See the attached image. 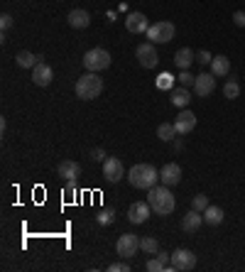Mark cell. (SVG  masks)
I'll return each instance as SVG.
<instances>
[{"label":"cell","mask_w":245,"mask_h":272,"mask_svg":"<svg viewBox=\"0 0 245 272\" xmlns=\"http://www.w3.org/2000/svg\"><path fill=\"white\" fill-rule=\"evenodd\" d=\"M145 34H147V39H150L152 45H167V42H172V39H174L177 27H174L172 23H167V20H159V23L150 25Z\"/></svg>","instance_id":"277c9868"},{"label":"cell","mask_w":245,"mask_h":272,"mask_svg":"<svg viewBox=\"0 0 245 272\" xmlns=\"http://www.w3.org/2000/svg\"><path fill=\"white\" fill-rule=\"evenodd\" d=\"M74 181H76V179H69V184L64 186V196H67L69 201H71V199L76 196V184H74Z\"/></svg>","instance_id":"1f68e13d"},{"label":"cell","mask_w":245,"mask_h":272,"mask_svg":"<svg viewBox=\"0 0 245 272\" xmlns=\"http://www.w3.org/2000/svg\"><path fill=\"white\" fill-rule=\"evenodd\" d=\"M196 267V255L187 248H177L172 253V260H169L167 270L169 272H187V270H194Z\"/></svg>","instance_id":"8992f818"},{"label":"cell","mask_w":245,"mask_h":272,"mask_svg":"<svg viewBox=\"0 0 245 272\" xmlns=\"http://www.w3.org/2000/svg\"><path fill=\"white\" fill-rule=\"evenodd\" d=\"M169 260H172V253H165V250H157V255L155 258H150L147 260V270L150 272H162V270H167V265Z\"/></svg>","instance_id":"ac0fdd59"},{"label":"cell","mask_w":245,"mask_h":272,"mask_svg":"<svg viewBox=\"0 0 245 272\" xmlns=\"http://www.w3.org/2000/svg\"><path fill=\"white\" fill-rule=\"evenodd\" d=\"M84 67L89 69V71H93V74L106 71V69L111 67V54L106 49H100V47H93V49H89L84 54Z\"/></svg>","instance_id":"5b68a950"},{"label":"cell","mask_w":245,"mask_h":272,"mask_svg":"<svg viewBox=\"0 0 245 272\" xmlns=\"http://www.w3.org/2000/svg\"><path fill=\"white\" fill-rule=\"evenodd\" d=\"M159 181H162L165 186H177L179 181H181V167H179L177 162H167V164L159 170Z\"/></svg>","instance_id":"30bf717a"},{"label":"cell","mask_w":245,"mask_h":272,"mask_svg":"<svg viewBox=\"0 0 245 272\" xmlns=\"http://www.w3.org/2000/svg\"><path fill=\"white\" fill-rule=\"evenodd\" d=\"M223 96H226V98H231V101L238 98V96H240V86H238V81H235V79L226 81V86H223Z\"/></svg>","instance_id":"4316f807"},{"label":"cell","mask_w":245,"mask_h":272,"mask_svg":"<svg viewBox=\"0 0 245 272\" xmlns=\"http://www.w3.org/2000/svg\"><path fill=\"white\" fill-rule=\"evenodd\" d=\"M196 61H199V64H203V67H206V64H211V61H213L211 52H196Z\"/></svg>","instance_id":"836d02e7"},{"label":"cell","mask_w":245,"mask_h":272,"mask_svg":"<svg viewBox=\"0 0 245 272\" xmlns=\"http://www.w3.org/2000/svg\"><path fill=\"white\" fill-rule=\"evenodd\" d=\"M135 57H137V61H140V67H145V69H155L157 64H159V54H157V49H155L152 42H142V45H137Z\"/></svg>","instance_id":"ba28073f"},{"label":"cell","mask_w":245,"mask_h":272,"mask_svg":"<svg viewBox=\"0 0 245 272\" xmlns=\"http://www.w3.org/2000/svg\"><path fill=\"white\" fill-rule=\"evenodd\" d=\"M125 27H128V32H133V34H142L147 32V17L142 15V12H130L128 15V20H125Z\"/></svg>","instance_id":"9a60e30c"},{"label":"cell","mask_w":245,"mask_h":272,"mask_svg":"<svg viewBox=\"0 0 245 272\" xmlns=\"http://www.w3.org/2000/svg\"><path fill=\"white\" fill-rule=\"evenodd\" d=\"M147 204L152 206V211L157 216H169L174 211V206H177V199H174V194H172V186H152L150 194H147Z\"/></svg>","instance_id":"6da1fadb"},{"label":"cell","mask_w":245,"mask_h":272,"mask_svg":"<svg viewBox=\"0 0 245 272\" xmlns=\"http://www.w3.org/2000/svg\"><path fill=\"white\" fill-rule=\"evenodd\" d=\"M0 27H3V32H8V30L12 27V15L3 12V15H0Z\"/></svg>","instance_id":"d6a6232c"},{"label":"cell","mask_w":245,"mask_h":272,"mask_svg":"<svg viewBox=\"0 0 245 272\" xmlns=\"http://www.w3.org/2000/svg\"><path fill=\"white\" fill-rule=\"evenodd\" d=\"M128 181H130V186L135 189H152L157 181H159V170H155L152 164H147V162H140V164H133L130 172H128Z\"/></svg>","instance_id":"7a4b0ae2"},{"label":"cell","mask_w":245,"mask_h":272,"mask_svg":"<svg viewBox=\"0 0 245 272\" xmlns=\"http://www.w3.org/2000/svg\"><path fill=\"white\" fill-rule=\"evenodd\" d=\"M209 206V199H206V194H196L194 196V201H191V208H196V211H201L203 214V208Z\"/></svg>","instance_id":"f546056e"},{"label":"cell","mask_w":245,"mask_h":272,"mask_svg":"<svg viewBox=\"0 0 245 272\" xmlns=\"http://www.w3.org/2000/svg\"><path fill=\"white\" fill-rule=\"evenodd\" d=\"M233 23L238 25V27H245V12L243 10H235L233 12Z\"/></svg>","instance_id":"8d00e7d4"},{"label":"cell","mask_w":245,"mask_h":272,"mask_svg":"<svg viewBox=\"0 0 245 272\" xmlns=\"http://www.w3.org/2000/svg\"><path fill=\"white\" fill-rule=\"evenodd\" d=\"M108 270L111 272H130V265H128V262H113Z\"/></svg>","instance_id":"e575fe53"},{"label":"cell","mask_w":245,"mask_h":272,"mask_svg":"<svg viewBox=\"0 0 245 272\" xmlns=\"http://www.w3.org/2000/svg\"><path fill=\"white\" fill-rule=\"evenodd\" d=\"M96 221H98L100 226H111L113 221H115V211H111V208H103V211L96 216Z\"/></svg>","instance_id":"f1b7e54d"},{"label":"cell","mask_w":245,"mask_h":272,"mask_svg":"<svg viewBox=\"0 0 245 272\" xmlns=\"http://www.w3.org/2000/svg\"><path fill=\"white\" fill-rule=\"evenodd\" d=\"M52 79H54V69L49 67V64H45V61H39V64L32 69L34 86H49V83H52Z\"/></svg>","instance_id":"5bb4252c"},{"label":"cell","mask_w":245,"mask_h":272,"mask_svg":"<svg viewBox=\"0 0 245 272\" xmlns=\"http://www.w3.org/2000/svg\"><path fill=\"white\" fill-rule=\"evenodd\" d=\"M140 250H145L147 255H157L159 243H157V238H152V236H145V238H140Z\"/></svg>","instance_id":"484cf974"},{"label":"cell","mask_w":245,"mask_h":272,"mask_svg":"<svg viewBox=\"0 0 245 272\" xmlns=\"http://www.w3.org/2000/svg\"><path fill=\"white\" fill-rule=\"evenodd\" d=\"M177 135L179 133H177V128H174V123H162L157 128V137H159L162 142H172Z\"/></svg>","instance_id":"d4e9b609"},{"label":"cell","mask_w":245,"mask_h":272,"mask_svg":"<svg viewBox=\"0 0 245 272\" xmlns=\"http://www.w3.org/2000/svg\"><path fill=\"white\" fill-rule=\"evenodd\" d=\"M191 61H196V52H191L189 47H181V49H177V54H174V64H177L181 71H184V69H189Z\"/></svg>","instance_id":"ffe728a7"},{"label":"cell","mask_w":245,"mask_h":272,"mask_svg":"<svg viewBox=\"0 0 245 272\" xmlns=\"http://www.w3.org/2000/svg\"><path fill=\"white\" fill-rule=\"evenodd\" d=\"M174 128H177L179 135H189L191 130L196 128V115L191 113V111H187V108H181V113L174 120Z\"/></svg>","instance_id":"4fadbf2b"},{"label":"cell","mask_w":245,"mask_h":272,"mask_svg":"<svg viewBox=\"0 0 245 272\" xmlns=\"http://www.w3.org/2000/svg\"><path fill=\"white\" fill-rule=\"evenodd\" d=\"M91 157H93V162H106V150L96 148L93 152H91Z\"/></svg>","instance_id":"d590c367"},{"label":"cell","mask_w":245,"mask_h":272,"mask_svg":"<svg viewBox=\"0 0 245 272\" xmlns=\"http://www.w3.org/2000/svg\"><path fill=\"white\" fill-rule=\"evenodd\" d=\"M39 61H42V54H32V52H20V54L15 57V64L23 69H34Z\"/></svg>","instance_id":"603a6c76"},{"label":"cell","mask_w":245,"mask_h":272,"mask_svg":"<svg viewBox=\"0 0 245 272\" xmlns=\"http://www.w3.org/2000/svg\"><path fill=\"white\" fill-rule=\"evenodd\" d=\"M172 103L177 106V108H187L191 103V93L187 86H181V89H172Z\"/></svg>","instance_id":"cb8c5ba5"},{"label":"cell","mask_w":245,"mask_h":272,"mask_svg":"<svg viewBox=\"0 0 245 272\" xmlns=\"http://www.w3.org/2000/svg\"><path fill=\"white\" fill-rule=\"evenodd\" d=\"M201 223H203V214H201V211H196V208L187 211V214H184V218H181V228H184L187 233H194V231H199Z\"/></svg>","instance_id":"e0dca14e"},{"label":"cell","mask_w":245,"mask_h":272,"mask_svg":"<svg viewBox=\"0 0 245 272\" xmlns=\"http://www.w3.org/2000/svg\"><path fill=\"white\" fill-rule=\"evenodd\" d=\"M56 174L64 177V179H76L78 174H81V164L74 162V159H62V162L56 164Z\"/></svg>","instance_id":"2e32d148"},{"label":"cell","mask_w":245,"mask_h":272,"mask_svg":"<svg viewBox=\"0 0 245 272\" xmlns=\"http://www.w3.org/2000/svg\"><path fill=\"white\" fill-rule=\"evenodd\" d=\"M137 250H140V238L135 233H122L118 243H115V253L120 255L122 260H130Z\"/></svg>","instance_id":"52a82bcc"},{"label":"cell","mask_w":245,"mask_h":272,"mask_svg":"<svg viewBox=\"0 0 245 272\" xmlns=\"http://www.w3.org/2000/svg\"><path fill=\"white\" fill-rule=\"evenodd\" d=\"M150 211H152V206L147 204V201H135L128 208V221L135 223V226H140V223H145L147 218H150Z\"/></svg>","instance_id":"8fae6325"},{"label":"cell","mask_w":245,"mask_h":272,"mask_svg":"<svg viewBox=\"0 0 245 272\" xmlns=\"http://www.w3.org/2000/svg\"><path fill=\"white\" fill-rule=\"evenodd\" d=\"M228 71H231V59L223 57V54H218V57H213L211 61V74L213 76H228Z\"/></svg>","instance_id":"44dd1931"},{"label":"cell","mask_w":245,"mask_h":272,"mask_svg":"<svg viewBox=\"0 0 245 272\" xmlns=\"http://www.w3.org/2000/svg\"><path fill=\"white\" fill-rule=\"evenodd\" d=\"M203 223H209V226H221L223 223V208L209 204L203 208Z\"/></svg>","instance_id":"7402d4cb"},{"label":"cell","mask_w":245,"mask_h":272,"mask_svg":"<svg viewBox=\"0 0 245 272\" xmlns=\"http://www.w3.org/2000/svg\"><path fill=\"white\" fill-rule=\"evenodd\" d=\"M177 79L181 81V86H194V79H196V76H191V74H189V69H184V71L179 74Z\"/></svg>","instance_id":"4dcf8cb0"},{"label":"cell","mask_w":245,"mask_h":272,"mask_svg":"<svg viewBox=\"0 0 245 272\" xmlns=\"http://www.w3.org/2000/svg\"><path fill=\"white\" fill-rule=\"evenodd\" d=\"M69 25L74 27V30H86L91 25V15L86 10H81V8H76V10H71L69 12Z\"/></svg>","instance_id":"d6986e66"},{"label":"cell","mask_w":245,"mask_h":272,"mask_svg":"<svg viewBox=\"0 0 245 272\" xmlns=\"http://www.w3.org/2000/svg\"><path fill=\"white\" fill-rule=\"evenodd\" d=\"M157 89H159V91H172V89H174V76L167 74V71H165V74H159V76H157Z\"/></svg>","instance_id":"83f0119b"},{"label":"cell","mask_w":245,"mask_h":272,"mask_svg":"<svg viewBox=\"0 0 245 272\" xmlns=\"http://www.w3.org/2000/svg\"><path fill=\"white\" fill-rule=\"evenodd\" d=\"M100 91H103V79H100L98 74H84V76H78L76 86H74V93H76V98L81 101H93V98H98Z\"/></svg>","instance_id":"3957f363"},{"label":"cell","mask_w":245,"mask_h":272,"mask_svg":"<svg viewBox=\"0 0 245 272\" xmlns=\"http://www.w3.org/2000/svg\"><path fill=\"white\" fill-rule=\"evenodd\" d=\"M103 177H106V181H111V184L120 181L122 177H125V167H122L120 159L106 157V162H103Z\"/></svg>","instance_id":"9c48e42d"},{"label":"cell","mask_w":245,"mask_h":272,"mask_svg":"<svg viewBox=\"0 0 245 272\" xmlns=\"http://www.w3.org/2000/svg\"><path fill=\"white\" fill-rule=\"evenodd\" d=\"M213 89H216V79H213V74H199V76L194 79V93H196L199 98L211 96Z\"/></svg>","instance_id":"7c38bea8"}]
</instances>
